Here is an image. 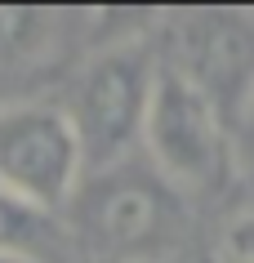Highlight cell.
<instances>
[{"mask_svg":"<svg viewBox=\"0 0 254 263\" xmlns=\"http://www.w3.org/2000/svg\"><path fill=\"white\" fill-rule=\"evenodd\" d=\"M71 250L89 263H169L187 241V201L147 156H125L76 183L63 205Z\"/></svg>","mask_w":254,"mask_h":263,"instance_id":"1","label":"cell"},{"mask_svg":"<svg viewBox=\"0 0 254 263\" xmlns=\"http://www.w3.org/2000/svg\"><path fill=\"white\" fill-rule=\"evenodd\" d=\"M156 71H161V58L147 41H116L76 71L63 116L76 129L85 174L139 152Z\"/></svg>","mask_w":254,"mask_h":263,"instance_id":"2","label":"cell"},{"mask_svg":"<svg viewBox=\"0 0 254 263\" xmlns=\"http://www.w3.org/2000/svg\"><path fill=\"white\" fill-rule=\"evenodd\" d=\"M169 71L197 89L232 129L254 111V14L192 9L169 27Z\"/></svg>","mask_w":254,"mask_h":263,"instance_id":"3","label":"cell"},{"mask_svg":"<svg viewBox=\"0 0 254 263\" xmlns=\"http://www.w3.org/2000/svg\"><path fill=\"white\" fill-rule=\"evenodd\" d=\"M147 161L179 192H210L227 174V125L192 85L161 63L143 125Z\"/></svg>","mask_w":254,"mask_h":263,"instance_id":"4","label":"cell"},{"mask_svg":"<svg viewBox=\"0 0 254 263\" xmlns=\"http://www.w3.org/2000/svg\"><path fill=\"white\" fill-rule=\"evenodd\" d=\"M81 179L85 156L63 107L49 103L0 107V192L63 214Z\"/></svg>","mask_w":254,"mask_h":263,"instance_id":"5","label":"cell"},{"mask_svg":"<svg viewBox=\"0 0 254 263\" xmlns=\"http://www.w3.org/2000/svg\"><path fill=\"white\" fill-rule=\"evenodd\" d=\"M76 18L58 9H23V5H0V76L9 71L41 67L45 58L58 54L63 36Z\"/></svg>","mask_w":254,"mask_h":263,"instance_id":"6","label":"cell"},{"mask_svg":"<svg viewBox=\"0 0 254 263\" xmlns=\"http://www.w3.org/2000/svg\"><path fill=\"white\" fill-rule=\"evenodd\" d=\"M63 250H71V236L63 228V214L31 205L23 196L0 192V254H23V259L58 263ZM76 254V250H71Z\"/></svg>","mask_w":254,"mask_h":263,"instance_id":"7","label":"cell"},{"mask_svg":"<svg viewBox=\"0 0 254 263\" xmlns=\"http://www.w3.org/2000/svg\"><path fill=\"white\" fill-rule=\"evenodd\" d=\"M223 254L232 263H254V210L237 214L223 228Z\"/></svg>","mask_w":254,"mask_h":263,"instance_id":"8","label":"cell"},{"mask_svg":"<svg viewBox=\"0 0 254 263\" xmlns=\"http://www.w3.org/2000/svg\"><path fill=\"white\" fill-rule=\"evenodd\" d=\"M0 263H41V259H23V254H0Z\"/></svg>","mask_w":254,"mask_h":263,"instance_id":"9","label":"cell"},{"mask_svg":"<svg viewBox=\"0 0 254 263\" xmlns=\"http://www.w3.org/2000/svg\"><path fill=\"white\" fill-rule=\"evenodd\" d=\"M250 116H254V111H250Z\"/></svg>","mask_w":254,"mask_h":263,"instance_id":"10","label":"cell"}]
</instances>
